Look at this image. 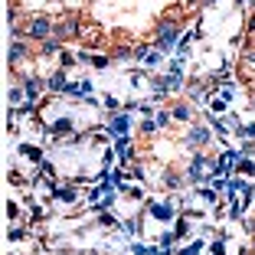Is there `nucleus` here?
I'll return each mask as SVG.
<instances>
[{
    "instance_id": "nucleus-1",
    "label": "nucleus",
    "mask_w": 255,
    "mask_h": 255,
    "mask_svg": "<svg viewBox=\"0 0 255 255\" xmlns=\"http://www.w3.org/2000/svg\"><path fill=\"white\" fill-rule=\"evenodd\" d=\"M206 0H79L75 46L102 59L137 56L200 16Z\"/></svg>"
},
{
    "instance_id": "nucleus-2",
    "label": "nucleus",
    "mask_w": 255,
    "mask_h": 255,
    "mask_svg": "<svg viewBox=\"0 0 255 255\" xmlns=\"http://www.w3.org/2000/svg\"><path fill=\"white\" fill-rule=\"evenodd\" d=\"M167 118L157 125H141L131 141V154L141 180L154 190H183L193 180L196 160L203 154V125L196 112L180 108V102L164 105Z\"/></svg>"
},
{
    "instance_id": "nucleus-3",
    "label": "nucleus",
    "mask_w": 255,
    "mask_h": 255,
    "mask_svg": "<svg viewBox=\"0 0 255 255\" xmlns=\"http://www.w3.org/2000/svg\"><path fill=\"white\" fill-rule=\"evenodd\" d=\"M233 75H236V82L246 89V95L255 98V0L246 10V23H242L239 46H236Z\"/></svg>"
}]
</instances>
